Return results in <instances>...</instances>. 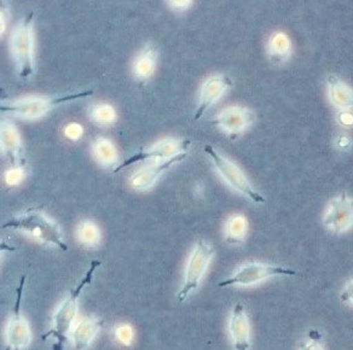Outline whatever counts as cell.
Wrapping results in <instances>:
<instances>
[{
  "mask_svg": "<svg viewBox=\"0 0 353 350\" xmlns=\"http://www.w3.org/2000/svg\"><path fill=\"white\" fill-rule=\"evenodd\" d=\"M101 266V261L94 260L83 279L69 292L68 297L59 307L52 318V326L48 332L41 335V340H54L52 350H64V345L68 342V333L78 311L79 298L85 287L92 282L96 269Z\"/></svg>",
  "mask_w": 353,
  "mask_h": 350,
  "instance_id": "obj_1",
  "label": "cell"
},
{
  "mask_svg": "<svg viewBox=\"0 0 353 350\" xmlns=\"http://www.w3.org/2000/svg\"><path fill=\"white\" fill-rule=\"evenodd\" d=\"M3 229L26 231L34 234L45 243L59 247L61 250L68 249L67 244L64 243L59 225L54 224V221H51L44 214L43 207H33L26 210L25 213H22L17 218H14L3 225Z\"/></svg>",
  "mask_w": 353,
  "mask_h": 350,
  "instance_id": "obj_2",
  "label": "cell"
},
{
  "mask_svg": "<svg viewBox=\"0 0 353 350\" xmlns=\"http://www.w3.org/2000/svg\"><path fill=\"white\" fill-rule=\"evenodd\" d=\"M12 54L22 78L34 73V45H33V14L26 16L17 25L11 40Z\"/></svg>",
  "mask_w": 353,
  "mask_h": 350,
  "instance_id": "obj_3",
  "label": "cell"
},
{
  "mask_svg": "<svg viewBox=\"0 0 353 350\" xmlns=\"http://www.w3.org/2000/svg\"><path fill=\"white\" fill-rule=\"evenodd\" d=\"M214 250L211 244L206 243L203 239L197 242L196 247L189 258L185 269V280L181 291L178 292V302L183 303L194 290L200 287L202 277L206 273L208 265L213 258Z\"/></svg>",
  "mask_w": 353,
  "mask_h": 350,
  "instance_id": "obj_4",
  "label": "cell"
},
{
  "mask_svg": "<svg viewBox=\"0 0 353 350\" xmlns=\"http://www.w3.org/2000/svg\"><path fill=\"white\" fill-rule=\"evenodd\" d=\"M276 276H290L296 277L299 272H296L292 268L281 267L275 265L268 263L250 262L237 271L232 277L219 282V287H231V285H253L256 282H263L265 279H269Z\"/></svg>",
  "mask_w": 353,
  "mask_h": 350,
  "instance_id": "obj_5",
  "label": "cell"
},
{
  "mask_svg": "<svg viewBox=\"0 0 353 350\" xmlns=\"http://www.w3.org/2000/svg\"><path fill=\"white\" fill-rule=\"evenodd\" d=\"M205 151L211 157L218 172L223 175V178L234 189L240 191L241 194L247 196L250 200H254L255 203H264V197L253 189V186L250 185V181L245 178V175L242 173V170L237 165H234L224 156H221L211 145L205 146Z\"/></svg>",
  "mask_w": 353,
  "mask_h": 350,
  "instance_id": "obj_6",
  "label": "cell"
},
{
  "mask_svg": "<svg viewBox=\"0 0 353 350\" xmlns=\"http://www.w3.org/2000/svg\"><path fill=\"white\" fill-rule=\"evenodd\" d=\"M26 274L21 278L20 284L16 289V301L12 316H11L8 327H6V350H22L30 345L32 335H30L28 321L22 316L21 301L25 287Z\"/></svg>",
  "mask_w": 353,
  "mask_h": 350,
  "instance_id": "obj_7",
  "label": "cell"
},
{
  "mask_svg": "<svg viewBox=\"0 0 353 350\" xmlns=\"http://www.w3.org/2000/svg\"><path fill=\"white\" fill-rule=\"evenodd\" d=\"M92 93H94L92 91H85V92L77 93V94L68 96V97H34L19 99L17 102L9 103L6 105L3 104L1 112H12V114L20 115V116L38 117L57 104L67 102V101L79 99V98L88 97Z\"/></svg>",
  "mask_w": 353,
  "mask_h": 350,
  "instance_id": "obj_8",
  "label": "cell"
},
{
  "mask_svg": "<svg viewBox=\"0 0 353 350\" xmlns=\"http://www.w3.org/2000/svg\"><path fill=\"white\" fill-rule=\"evenodd\" d=\"M190 145L189 141H176V139H167V141H160L155 145L152 146L150 149L142 150L134 154V155L128 157L123 161L121 165H119L117 169H114V173H119L120 170L126 168L128 165L142 162V161L150 160V158H157V157H174L179 154H184L188 147Z\"/></svg>",
  "mask_w": 353,
  "mask_h": 350,
  "instance_id": "obj_9",
  "label": "cell"
},
{
  "mask_svg": "<svg viewBox=\"0 0 353 350\" xmlns=\"http://www.w3.org/2000/svg\"><path fill=\"white\" fill-rule=\"evenodd\" d=\"M353 224V200L343 194L334 198L324 216V225L334 234H341Z\"/></svg>",
  "mask_w": 353,
  "mask_h": 350,
  "instance_id": "obj_10",
  "label": "cell"
},
{
  "mask_svg": "<svg viewBox=\"0 0 353 350\" xmlns=\"http://www.w3.org/2000/svg\"><path fill=\"white\" fill-rule=\"evenodd\" d=\"M231 338L236 350H250V325L245 307L237 303L231 313L229 324Z\"/></svg>",
  "mask_w": 353,
  "mask_h": 350,
  "instance_id": "obj_11",
  "label": "cell"
},
{
  "mask_svg": "<svg viewBox=\"0 0 353 350\" xmlns=\"http://www.w3.org/2000/svg\"><path fill=\"white\" fill-rule=\"evenodd\" d=\"M230 85V79L224 75L213 76L205 81L202 86L200 103H199L196 114H195V120H200L202 115L206 112L207 109L211 107L218 98L221 97V93L224 92Z\"/></svg>",
  "mask_w": 353,
  "mask_h": 350,
  "instance_id": "obj_12",
  "label": "cell"
},
{
  "mask_svg": "<svg viewBox=\"0 0 353 350\" xmlns=\"http://www.w3.org/2000/svg\"><path fill=\"white\" fill-rule=\"evenodd\" d=\"M103 320L94 316H88L79 322L73 331L74 347L77 350L86 349L99 335Z\"/></svg>",
  "mask_w": 353,
  "mask_h": 350,
  "instance_id": "obj_13",
  "label": "cell"
},
{
  "mask_svg": "<svg viewBox=\"0 0 353 350\" xmlns=\"http://www.w3.org/2000/svg\"><path fill=\"white\" fill-rule=\"evenodd\" d=\"M250 112L248 110L240 107H231L221 112L213 123L219 125L226 131L240 132L243 131L245 127L250 125Z\"/></svg>",
  "mask_w": 353,
  "mask_h": 350,
  "instance_id": "obj_14",
  "label": "cell"
},
{
  "mask_svg": "<svg viewBox=\"0 0 353 350\" xmlns=\"http://www.w3.org/2000/svg\"><path fill=\"white\" fill-rule=\"evenodd\" d=\"M187 157V152L184 154H179V155L174 156L172 158H168L166 162H163L161 165H155V167H149L147 169H143L139 172L134 179H133L132 184L136 186L137 189H148L152 185V183L157 181V176L161 174L162 172L171 168L172 165L181 162Z\"/></svg>",
  "mask_w": 353,
  "mask_h": 350,
  "instance_id": "obj_15",
  "label": "cell"
},
{
  "mask_svg": "<svg viewBox=\"0 0 353 350\" xmlns=\"http://www.w3.org/2000/svg\"><path fill=\"white\" fill-rule=\"evenodd\" d=\"M329 85H330V93L334 104L340 107H348L353 105V91L343 85L339 79L335 76H329Z\"/></svg>",
  "mask_w": 353,
  "mask_h": 350,
  "instance_id": "obj_16",
  "label": "cell"
},
{
  "mask_svg": "<svg viewBox=\"0 0 353 350\" xmlns=\"http://www.w3.org/2000/svg\"><path fill=\"white\" fill-rule=\"evenodd\" d=\"M247 223L242 215H234L226 225V240L231 244H240L245 238Z\"/></svg>",
  "mask_w": 353,
  "mask_h": 350,
  "instance_id": "obj_17",
  "label": "cell"
},
{
  "mask_svg": "<svg viewBox=\"0 0 353 350\" xmlns=\"http://www.w3.org/2000/svg\"><path fill=\"white\" fill-rule=\"evenodd\" d=\"M1 138H3V145L8 151V155L10 156L11 161L17 162L20 161V141H19V136L16 133L15 128L8 125V126H3V133H1Z\"/></svg>",
  "mask_w": 353,
  "mask_h": 350,
  "instance_id": "obj_18",
  "label": "cell"
},
{
  "mask_svg": "<svg viewBox=\"0 0 353 350\" xmlns=\"http://www.w3.org/2000/svg\"><path fill=\"white\" fill-rule=\"evenodd\" d=\"M79 238L81 239L83 243H96L99 238V231L94 225H83L79 229Z\"/></svg>",
  "mask_w": 353,
  "mask_h": 350,
  "instance_id": "obj_19",
  "label": "cell"
},
{
  "mask_svg": "<svg viewBox=\"0 0 353 350\" xmlns=\"http://www.w3.org/2000/svg\"><path fill=\"white\" fill-rule=\"evenodd\" d=\"M299 350H324L323 344L319 340V331H314V333H310L307 340L300 343Z\"/></svg>",
  "mask_w": 353,
  "mask_h": 350,
  "instance_id": "obj_20",
  "label": "cell"
},
{
  "mask_svg": "<svg viewBox=\"0 0 353 350\" xmlns=\"http://www.w3.org/2000/svg\"><path fill=\"white\" fill-rule=\"evenodd\" d=\"M96 151H97L99 158L103 160L104 162L113 160V156L115 155L113 146L110 145V143L107 141H99L96 145Z\"/></svg>",
  "mask_w": 353,
  "mask_h": 350,
  "instance_id": "obj_21",
  "label": "cell"
},
{
  "mask_svg": "<svg viewBox=\"0 0 353 350\" xmlns=\"http://www.w3.org/2000/svg\"><path fill=\"white\" fill-rule=\"evenodd\" d=\"M152 64L154 63H152V57L149 54H143L142 59L138 61L137 73L141 74L142 76L149 75L152 73L150 70H152Z\"/></svg>",
  "mask_w": 353,
  "mask_h": 350,
  "instance_id": "obj_22",
  "label": "cell"
},
{
  "mask_svg": "<svg viewBox=\"0 0 353 350\" xmlns=\"http://www.w3.org/2000/svg\"><path fill=\"white\" fill-rule=\"evenodd\" d=\"M117 337L123 343H130L133 337L132 329L128 325L120 326L117 330Z\"/></svg>",
  "mask_w": 353,
  "mask_h": 350,
  "instance_id": "obj_23",
  "label": "cell"
},
{
  "mask_svg": "<svg viewBox=\"0 0 353 350\" xmlns=\"http://www.w3.org/2000/svg\"><path fill=\"white\" fill-rule=\"evenodd\" d=\"M340 300L343 302H350L353 305V280L348 282L347 285L345 287L340 295Z\"/></svg>",
  "mask_w": 353,
  "mask_h": 350,
  "instance_id": "obj_24",
  "label": "cell"
}]
</instances>
